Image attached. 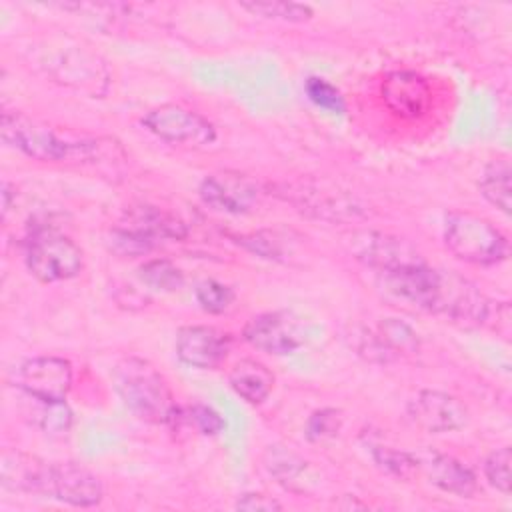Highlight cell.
<instances>
[{"label":"cell","instance_id":"cell-1","mask_svg":"<svg viewBox=\"0 0 512 512\" xmlns=\"http://www.w3.org/2000/svg\"><path fill=\"white\" fill-rule=\"evenodd\" d=\"M2 140L40 162L92 164L102 158L112 140L58 132L50 124L22 112L2 114Z\"/></svg>","mask_w":512,"mask_h":512},{"label":"cell","instance_id":"cell-2","mask_svg":"<svg viewBox=\"0 0 512 512\" xmlns=\"http://www.w3.org/2000/svg\"><path fill=\"white\" fill-rule=\"evenodd\" d=\"M112 384L122 404L150 424H172L184 414L164 376L144 358H124L112 370Z\"/></svg>","mask_w":512,"mask_h":512},{"label":"cell","instance_id":"cell-3","mask_svg":"<svg viewBox=\"0 0 512 512\" xmlns=\"http://www.w3.org/2000/svg\"><path fill=\"white\" fill-rule=\"evenodd\" d=\"M442 238L450 254L476 266H494L510 254L508 238L490 220L472 212H448Z\"/></svg>","mask_w":512,"mask_h":512},{"label":"cell","instance_id":"cell-4","mask_svg":"<svg viewBox=\"0 0 512 512\" xmlns=\"http://www.w3.org/2000/svg\"><path fill=\"white\" fill-rule=\"evenodd\" d=\"M26 266L40 282H64L82 272L84 254L70 236L40 228L26 242Z\"/></svg>","mask_w":512,"mask_h":512},{"label":"cell","instance_id":"cell-5","mask_svg":"<svg viewBox=\"0 0 512 512\" xmlns=\"http://www.w3.org/2000/svg\"><path fill=\"white\" fill-rule=\"evenodd\" d=\"M142 126L156 138L176 144L200 148L216 140V128L202 114L180 104H162L142 116Z\"/></svg>","mask_w":512,"mask_h":512},{"label":"cell","instance_id":"cell-6","mask_svg":"<svg viewBox=\"0 0 512 512\" xmlns=\"http://www.w3.org/2000/svg\"><path fill=\"white\" fill-rule=\"evenodd\" d=\"M440 280L442 270L428 266L424 258L400 264L378 274V284L384 292L400 302L412 304L426 312H434Z\"/></svg>","mask_w":512,"mask_h":512},{"label":"cell","instance_id":"cell-7","mask_svg":"<svg viewBox=\"0 0 512 512\" xmlns=\"http://www.w3.org/2000/svg\"><path fill=\"white\" fill-rule=\"evenodd\" d=\"M14 384L36 402L66 400L72 388V366L60 356H34L14 370Z\"/></svg>","mask_w":512,"mask_h":512},{"label":"cell","instance_id":"cell-8","mask_svg":"<svg viewBox=\"0 0 512 512\" xmlns=\"http://www.w3.org/2000/svg\"><path fill=\"white\" fill-rule=\"evenodd\" d=\"M244 340L256 350L286 356L306 344V330L302 320L292 312L274 310L250 318L244 326Z\"/></svg>","mask_w":512,"mask_h":512},{"label":"cell","instance_id":"cell-9","mask_svg":"<svg viewBox=\"0 0 512 512\" xmlns=\"http://www.w3.org/2000/svg\"><path fill=\"white\" fill-rule=\"evenodd\" d=\"M410 420L430 434L454 432L468 424V408L460 398L440 390H420L408 402Z\"/></svg>","mask_w":512,"mask_h":512},{"label":"cell","instance_id":"cell-10","mask_svg":"<svg viewBox=\"0 0 512 512\" xmlns=\"http://www.w3.org/2000/svg\"><path fill=\"white\" fill-rule=\"evenodd\" d=\"M230 334L204 324L182 326L176 332L174 350L180 362L200 370H212L224 362L230 352Z\"/></svg>","mask_w":512,"mask_h":512},{"label":"cell","instance_id":"cell-11","mask_svg":"<svg viewBox=\"0 0 512 512\" xmlns=\"http://www.w3.org/2000/svg\"><path fill=\"white\" fill-rule=\"evenodd\" d=\"M380 96L386 108L406 120L420 118L432 104V88L424 76L414 70H394L384 76Z\"/></svg>","mask_w":512,"mask_h":512},{"label":"cell","instance_id":"cell-12","mask_svg":"<svg viewBox=\"0 0 512 512\" xmlns=\"http://www.w3.org/2000/svg\"><path fill=\"white\" fill-rule=\"evenodd\" d=\"M198 194L206 206L226 214H246L258 202V186L238 172H214L206 176Z\"/></svg>","mask_w":512,"mask_h":512},{"label":"cell","instance_id":"cell-13","mask_svg":"<svg viewBox=\"0 0 512 512\" xmlns=\"http://www.w3.org/2000/svg\"><path fill=\"white\" fill-rule=\"evenodd\" d=\"M46 496H52L70 506L90 508L100 504L104 488L98 476L80 464L50 462Z\"/></svg>","mask_w":512,"mask_h":512},{"label":"cell","instance_id":"cell-14","mask_svg":"<svg viewBox=\"0 0 512 512\" xmlns=\"http://www.w3.org/2000/svg\"><path fill=\"white\" fill-rule=\"evenodd\" d=\"M352 252L360 262L376 270V274L422 258L406 240L382 232L358 234L352 242Z\"/></svg>","mask_w":512,"mask_h":512},{"label":"cell","instance_id":"cell-15","mask_svg":"<svg viewBox=\"0 0 512 512\" xmlns=\"http://www.w3.org/2000/svg\"><path fill=\"white\" fill-rule=\"evenodd\" d=\"M50 462L20 450H4L0 456V484L10 492L46 494Z\"/></svg>","mask_w":512,"mask_h":512},{"label":"cell","instance_id":"cell-16","mask_svg":"<svg viewBox=\"0 0 512 512\" xmlns=\"http://www.w3.org/2000/svg\"><path fill=\"white\" fill-rule=\"evenodd\" d=\"M420 470H424L430 484H434L442 492L462 498H470L476 492L474 472L454 456L432 452L420 458Z\"/></svg>","mask_w":512,"mask_h":512},{"label":"cell","instance_id":"cell-17","mask_svg":"<svg viewBox=\"0 0 512 512\" xmlns=\"http://www.w3.org/2000/svg\"><path fill=\"white\" fill-rule=\"evenodd\" d=\"M120 226L152 240L154 244L158 240H182L188 234L186 224L178 216L148 204L128 210Z\"/></svg>","mask_w":512,"mask_h":512},{"label":"cell","instance_id":"cell-18","mask_svg":"<svg viewBox=\"0 0 512 512\" xmlns=\"http://www.w3.org/2000/svg\"><path fill=\"white\" fill-rule=\"evenodd\" d=\"M54 76L90 94H100L102 90L98 88V84L102 82L106 86L108 82L106 68L98 62V58L82 50H72L58 56V64H54Z\"/></svg>","mask_w":512,"mask_h":512},{"label":"cell","instance_id":"cell-19","mask_svg":"<svg viewBox=\"0 0 512 512\" xmlns=\"http://www.w3.org/2000/svg\"><path fill=\"white\" fill-rule=\"evenodd\" d=\"M230 388L246 402L260 404L264 402L274 388V374L258 360L244 358L234 364L228 376Z\"/></svg>","mask_w":512,"mask_h":512},{"label":"cell","instance_id":"cell-20","mask_svg":"<svg viewBox=\"0 0 512 512\" xmlns=\"http://www.w3.org/2000/svg\"><path fill=\"white\" fill-rule=\"evenodd\" d=\"M510 164L506 158H496L484 166L478 180L480 194L500 212L510 214Z\"/></svg>","mask_w":512,"mask_h":512},{"label":"cell","instance_id":"cell-21","mask_svg":"<svg viewBox=\"0 0 512 512\" xmlns=\"http://www.w3.org/2000/svg\"><path fill=\"white\" fill-rule=\"evenodd\" d=\"M374 340L386 358L390 354H412L418 350V338L414 330L396 318L382 320Z\"/></svg>","mask_w":512,"mask_h":512},{"label":"cell","instance_id":"cell-22","mask_svg":"<svg viewBox=\"0 0 512 512\" xmlns=\"http://www.w3.org/2000/svg\"><path fill=\"white\" fill-rule=\"evenodd\" d=\"M138 278L144 286L156 292H176L184 284L182 270L166 258H154L138 268Z\"/></svg>","mask_w":512,"mask_h":512},{"label":"cell","instance_id":"cell-23","mask_svg":"<svg viewBox=\"0 0 512 512\" xmlns=\"http://www.w3.org/2000/svg\"><path fill=\"white\" fill-rule=\"evenodd\" d=\"M372 458L378 464V468L400 480H410L420 472V458L406 450L376 446L372 448Z\"/></svg>","mask_w":512,"mask_h":512},{"label":"cell","instance_id":"cell-24","mask_svg":"<svg viewBox=\"0 0 512 512\" xmlns=\"http://www.w3.org/2000/svg\"><path fill=\"white\" fill-rule=\"evenodd\" d=\"M194 296L198 306L208 314H222L234 302V290L228 284H222L212 278L198 282Z\"/></svg>","mask_w":512,"mask_h":512},{"label":"cell","instance_id":"cell-25","mask_svg":"<svg viewBox=\"0 0 512 512\" xmlns=\"http://www.w3.org/2000/svg\"><path fill=\"white\" fill-rule=\"evenodd\" d=\"M36 424L48 436H64L72 426V410L64 400L40 402V408L36 410Z\"/></svg>","mask_w":512,"mask_h":512},{"label":"cell","instance_id":"cell-26","mask_svg":"<svg viewBox=\"0 0 512 512\" xmlns=\"http://www.w3.org/2000/svg\"><path fill=\"white\" fill-rule=\"evenodd\" d=\"M240 6L252 14H260L264 18H274L284 22H304L312 16L310 6L296 4V2H244Z\"/></svg>","mask_w":512,"mask_h":512},{"label":"cell","instance_id":"cell-27","mask_svg":"<svg viewBox=\"0 0 512 512\" xmlns=\"http://www.w3.org/2000/svg\"><path fill=\"white\" fill-rule=\"evenodd\" d=\"M264 466L280 482H290L306 468V462L292 450H286L282 446H270L264 454Z\"/></svg>","mask_w":512,"mask_h":512},{"label":"cell","instance_id":"cell-28","mask_svg":"<svg viewBox=\"0 0 512 512\" xmlns=\"http://www.w3.org/2000/svg\"><path fill=\"white\" fill-rule=\"evenodd\" d=\"M304 88H306V94H308V98L314 106H318V108H322V110H326L334 116L344 114V110H346L344 98H342L340 90L334 84H330L328 80H324L320 76H310L306 80Z\"/></svg>","mask_w":512,"mask_h":512},{"label":"cell","instance_id":"cell-29","mask_svg":"<svg viewBox=\"0 0 512 512\" xmlns=\"http://www.w3.org/2000/svg\"><path fill=\"white\" fill-rule=\"evenodd\" d=\"M510 462L512 452L508 446H502L488 454L484 460V476L492 488H496L502 494H510Z\"/></svg>","mask_w":512,"mask_h":512},{"label":"cell","instance_id":"cell-30","mask_svg":"<svg viewBox=\"0 0 512 512\" xmlns=\"http://www.w3.org/2000/svg\"><path fill=\"white\" fill-rule=\"evenodd\" d=\"M108 248L118 256H142L154 248V242L118 224L108 234Z\"/></svg>","mask_w":512,"mask_h":512},{"label":"cell","instance_id":"cell-31","mask_svg":"<svg viewBox=\"0 0 512 512\" xmlns=\"http://www.w3.org/2000/svg\"><path fill=\"white\" fill-rule=\"evenodd\" d=\"M342 426V414L340 410L334 408H320L316 412H312L306 420V428L304 434L308 440L312 442H320L326 438H332L338 434Z\"/></svg>","mask_w":512,"mask_h":512},{"label":"cell","instance_id":"cell-32","mask_svg":"<svg viewBox=\"0 0 512 512\" xmlns=\"http://www.w3.org/2000/svg\"><path fill=\"white\" fill-rule=\"evenodd\" d=\"M184 416H186V418L190 420V424H194V428H196L200 434H204V436H216V434H220V432L224 430V420H222V416H220L212 406H208V404L196 402V404L188 406V410H186Z\"/></svg>","mask_w":512,"mask_h":512},{"label":"cell","instance_id":"cell-33","mask_svg":"<svg viewBox=\"0 0 512 512\" xmlns=\"http://www.w3.org/2000/svg\"><path fill=\"white\" fill-rule=\"evenodd\" d=\"M238 242L244 244L250 252L268 260H280L284 254L282 242L272 232H254L250 236H240Z\"/></svg>","mask_w":512,"mask_h":512},{"label":"cell","instance_id":"cell-34","mask_svg":"<svg viewBox=\"0 0 512 512\" xmlns=\"http://www.w3.org/2000/svg\"><path fill=\"white\" fill-rule=\"evenodd\" d=\"M236 508L238 510H248V512H254V510L272 512V510H282V504L278 500H274L272 496H266V494H260V492H248V494H242L236 500Z\"/></svg>","mask_w":512,"mask_h":512}]
</instances>
